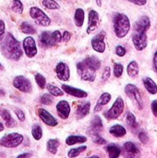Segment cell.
Returning a JSON list of instances; mask_svg holds the SVG:
<instances>
[{"label": "cell", "instance_id": "cell-1", "mask_svg": "<svg viewBox=\"0 0 157 158\" xmlns=\"http://www.w3.org/2000/svg\"><path fill=\"white\" fill-rule=\"evenodd\" d=\"M150 26L151 20L147 16H143L136 21L134 25V32L132 34V42L136 50L142 51L147 46L148 40L146 31L149 30Z\"/></svg>", "mask_w": 157, "mask_h": 158}, {"label": "cell", "instance_id": "cell-2", "mask_svg": "<svg viewBox=\"0 0 157 158\" xmlns=\"http://www.w3.org/2000/svg\"><path fill=\"white\" fill-rule=\"evenodd\" d=\"M1 51L6 58L11 60L18 61L22 56L20 43L10 32L6 33V37L2 40Z\"/></svg>", "mask_w": 157, "mask_h": 158}, {"label": "cell", "instance_id": "cell-3", "mask_svg": "<svg viewBox=\"0 0 157 158\" xmlns=\"http://www.w3.org/2000/svg\"><path fill=\"white\" fill-rule=\"evenodd\" d=\"M114 31L118 38L125 37L130 29V21L128 16L122 13H117L113 18Z\"/></svg>", "mask_w": 157, "mask_h": 158}, {"label": "cell", "instance_id": "cell-4", "mask_svg": "<svg viewBox=\"0 0 157 158\" xmlns=\"http://www.w3.org/2000/svg\"><path fill=\"white\" fill-rule=\"evenodd\" d=\"M62 41V35L59 31H43L40 35V44L43 47H51Z\"/></svg>", "mask_w": 157, "mask_h": 158}, {"label": "cell", "instance_id": "cell-5", "mask_svg": "<svg viewBox=\"0 0 157 158\" xmlns=\"http://www.w3.org/2000/svg\"><path fill=\"white\" fill-rule=\"evenodd\" d=\"M23 142V136L17 132H12L5 135L0 139V145L6 148H15L21 144Z\"/></svg>", "mask_w": 157, "mask_h": 158}, {"label": "cell", "instance_id": "cell-6", "mask_svg": "<svg viewBox=\"0 0 157 158\" xmlns=\"http://www.w3.org/2000/svg\"><path fill=\"white\" fill-rule=\"evenodd\" d=\"M30 16L32 18V19L34 20V22L37 25H40V26H43V27H47L51 23L50 18L42 9H40L39 7H36V6L31 7Z\"/></svg>", "mask_w": 157, "mask_h": 158}, {"label": "cell", "instance_id": "cell-7", "mask_svg": "<svg viewBox=\"0 0 157 158\" xmlns=\"http://www.w3.org/2000/svg\"><path fill=\"white\" fill-rule=\"evenodd\" d=\"M77 69L81 80L87 81H94L96 77V70L90 68L84 61L79 62L77 64Z\"/></svg>", "mask_w": 157, "mask_h": 158}, {"label": "cell", "instance_id": "cell-8", "mask_svg": "<svg viewBox=\"0 0 157 158\" xmlns=\"http://www.w3.org/2000/svg\"><path fill=\"white\" fill-rule=\"evenodd\" d=\"M125 93L137 105L139 109L143 108V101L142 99L141 93H140V91H139V89H138V87L136 85L131 84V83L127 84L126 87H125Z\"/></svg>", "mask_w": 157, "mask_h": 158}, {"label": "cell", "instance_id": "cell-9", "mask_svg": "<svg viewBox=\"0 0 157 158\" xmlns=\"http://www.w3.org/2000/svg\"><path fill=\"white\" fill-rule=\"evenodd\" d=\"M124 110V101L121 97H118L117 100L114 102L111 108L105 113V117L107 119H117Z\"/></svg>", "mask_w": 157, "mask_h": 158}, {"label": "cell", "instance_id": "cell-10", "mask_svg": "<svg viewBox=\"0 0 157 158\" xmlns=\"http://www.w3.org/2000/svg\"><path fill=\"white\" fill-rule=\"evenodd\" d=\"M13 86L22 93H31L32 89L31 81L24 76H17L13 81Z\"/></svg>", "mask_w": 157, "mask_h": 158}, {"label": "cell", "instance_id": "cell-11", "mask_svg": "<svg viewBox=\"0 0 157 158\" xmlns=\"http://www.w3.org/2000/svg\"><path fill=\"white\" fill-rule=\"evenodd\" d=\"M105 32L103 31L97 35H95L92 40V46L94 51L98 53H104L105 50Z\"/></svg>", "mask_w": 157, "mask_h": 158}, {"label": "cell", "instance_id": "cell-12", "mask_svg": "<svg viewBox=\"0 0 157 158\" xmlns=\"http://www.w3.org/2000/svg\"><path fill=\"white\" fill-rule=\"evenodd\" d=\"M23 48L28 57H33L37 55V47L35 41L32 37L28 36L23 41Z\"/></svg>", "mask_w": 157, "mask_h": 158}, {"label": "cell", "instance_id": "cell-13", "mask_svg": "<svg viewBox=\"0 0 157 158\" xmlns=\"http://www.w3.org/2000/svg\"><path fill=\"white\" fill-rule=\"evenodd\" d=\"M56 74L58 80L62 81H67L69 80L70 71L68 66L64 62H59L56 66Z\"/></svg>", "mask_w": 157, "mask_h": 158}, {"label": "cell", "instance_id": "cell-14", "mask_svg": "<svg viewBox=\"0 0 157 158\" xmlns=\"http://www.w3.org/2000/svg\"><path fill=\"white\" fill-rule=\"evenodd\" d=\"M37 114H38L39 118L42 119V121L44 124H46L47 126L56 127L58 124L56 118L54 116H52L48 111H46L45 109H43V108H39L37 110Z\"/></svg>", "mask_w": 157, "mask_h": 158}, {"label": "cell", "instance_id": "cell-15", "mask_svg": "<svg viewBox=\"0 0 157 158\" xmlns=\"http://www.w3.org/2000/svg\"><path fill=\"white\" fill-rule=\"evenodd\" d=\"M62 90H63V92L67 93L68 94L74 96V97H77V98H86L88 96V94L85 91L72 87V86H69V85H67V84L62 85Z\"/></svg>", "mask_w": 157, "mask_h": 158}, {"label": "cell", "instance_id": "cell-16", "mask_svg": "<svg viewBox=\"0 0 157 158\" xmlns=\"http://www.w3.org/2000/svg\"><path fill=\"white\" fill-rule=\"evenodd\" d=\"M56 112H57V115L59 116V118H61L63 119H67L70 114L69 104L65 100L58 102L56 105Z\"/></svg>", "mask_w": 157, "mask_h": 158}, {"label": "cell", "instance_id": "cell-17", "mask_svg": "<svg viewBox=\"0 0 157 158\" xmlns=\"http://www.w3.org/2000/svg\"><path fill=\"white\" fill-rule=\"evenodd\" d=\"M99 21V14L94 10L91 9L89 11V19H88V27H87V33H91L94 31L98 26Z\"/></svg>", "mask_w": 157, "mask_h": 158}, {"label": "cell", "instance_id": "cell-18", "mask_svg": "<svg viewBox=\"0 0 157 158\" xmlns=\"http://www.w3.org/2000/svg\"><path fill=\"white\" fill-rule=\"evenodd\" d=\"M110 100H111V94H108V93H104V94H102L101 96H100L99 99H98V102H97L95 107H94V112H95V113H96V112H99V111L102 109V107H103L104 106H105V105H107V104L109 103Z\"/></svg>", "mask_w": 157, "mask_h": 158}, {"label": "cell", "instance_id": "cell-19", "mask_svg": "<svg viewBox=\"0 0 157 158\" xmlns=\"http://www.w3.org/2000/svg\"><path fill=\"white\" fill-rule=\"evenodd\" d=\"M0 116L6 122V126L7 128H12L16 126V121L12 118L11 114L6 109H0Z\"/></svg>", "mask_w": 157, "mask_h": 158}, {"label": "cell", "instance_id": "cell-20", "mask_svg": "<svg viewBox=\"0 0 157 158\" xmlns=\"http://www.w3.org/2000/svg\"><path fill=\"white\" fill-rule=\"evenodd\" d=\"M143 85H144L145 89L148 91V93H150L151 94H157V84L150 77H145L143 79Z\"/></svg>", "mask_w": 157, "mask_h": 158}, {"label": "cell", "instance_id": "cell-21", "mask_svg": "<svg viewBox=\"0 0 157 158\" xmlns=\"http://www.w3.org/2000/svg\"><path fill=\"white\" fill-rule=\"evenodd\" d=\"M109 132L110 134H112L114 137H117V138H121V137H124L127 133V131L126 129L121 126V125H114L110 128L109 130Z\"/></svg>", "mask_w": 157, "mask_h": 158}, {"label": "cell", "instance_id": "cell-22", "mask_svg": "<svg viewBox=\"0 0 157 158\" xmlns=\"http://www.w3.org/2000/svg\"><path fill=\"white\" fill-rule=\"evenodd\" d=\"M87 138L81 135H70L66 139V143L68 145H74L76 143H86Z\"/></svg>", "mask_w": 157, "mask_h": 158}, {"label": "cell", "instance_id": "cell-23", "mask_svg": "<svg viewBox=\"0 0 157 158\" xmlns=\"http://www.w3.org/2000/svg\"><path fill=\"white\" fill-rule=\"evenodd\" d=\"M90 108H91V103L90 102H86V103L81 105L77 109L78 118H82L86 117L90 112Z\"/></svg>", "mask_w": 157, "mask_h": 158}, {"label": "cell", "instance_id": "cell-24", "mask_svg": "<svg viewBox=\"0 0 157 158\" xmlns=\"http://www.w3.org/2000/svg\"><path fill=\"white\" fill-rule=\"evenodd\" d=\"M139 70H140V68H139V65L136 61L130 62V64L127 67V72L130 78L137 77V75L139 74Z\"/></svg>", "mask_w": 157, "mask_h": 158}, {"label": "cell", "instance_id": "cell-25", "mask_svg": "<svg viewBox=\"0 0 157 158\" xmlns=\"http://www.w3.org/2000/svg\"><path fill=\"white\" fill-rule=\"evenodd\" d=\"M90 68H92L94 70H98L101 68V61L95 57V56H89L86 59L83 60Z\"/></svg>", "mask_w": 157, "mask_h": 158}, {"label": "cell", "instance_id": "cell-26", "mask_svg": "<svg viewBox=\"0 0 157 158\" xmlns=\"http://www.w3.org/2000/svg\"><path fill=\"white\" fill-rule=\"evenodd\" d=\"M106 150V153L108 154V156L110 158H117L120 156V148L118 146V145H115V144H109L106 146L105 148Z\"/></svg>", "mask_w": 157, "mask_h": 158}, {"label": "cell", "instance_id": "cell-27", "mask_svg": "<svg viewBox=\"0 0 157 158\" xmlns=\"http://www.w3.org/2000/svg\"><path fill=\"white\" fill-rule=\"evenodd\" d=\"M74 22L76 26L81 27L84 22V10L82 8H77L74 14Z\"/></svg>", "mask_w": 157, "mask_h": 158}, {"label": "cell", "instance_id": "cell-28", "mask_svg": "<svg viewBox=\"0 0 157 158\" xmlns=\"http://www.w3.org/2000/svg\"><path fill=\"white\" fill-rule=\"evenodd\" d=\"M60 143H59V141L56 140V139H51L47 142V144H46V148H47V151L53 155H56V152H57V149L59 147Z\"/></svg>", "mask_w": 157, "mask_h": 158}, {"label": "cell", "instance_id": "cell-29", "mask_svg": "<svg viewBox=\"0 0 157 158\" xmlns=\"http://www.w3.org/2000/svg\"><path fill=\"white\" fill-rule=\"evenodd\" d=\"M91 128L94 132H99L103 130V122L99 116H95L91 123Z\"/></svg>", "mask_w": 157, "mask_h": 158}, {"label": "cell", "instance_id": "cell-30", "mask_svg": "<svg viewBox=\"0 0 157 158\" xmlns=\"http://www.w3.org/2000/svg\"><path fill=\"white\" fill-rule=\"evenodd\" d=\"M123 147H124L125 151H126L128 154H130V155H138V154L140 153V150H139L138 146H137L135 143H131V142H127V143H125Z\"/></svg>", "mask_w": 157, "mask_h": 158}, {"label": "cell", "instance_id": "cell-31", "mask_svg": "<svg viewBox=\"0 0 157 158\" xmlns=\"http://www.w3.org/2000/svg\"><path fill=\"white\" fill-rule=\"evenodd\" d=\"M127 125H128L129 128H130V130H132V131H135V130L138 129V123H137V121H136V118H135V116H134L132 113H130V112H129V113L127 114Z\"/></svg>", "mask_w": 157, "mask_h": 158}, {"label": "cell", "instance_id": "cell-32", "mask_svg": "<svg viewBox=\"0 0 157 158\" xmlns=\"http://www.w3.org/2000/svg\"><path fill=\"white\" fill-rule=\"evenodd\" d=\"M46 88H47V91L49 92V94L55 97H59L64 94V93H63V91H61V89H59L58 87H56L53 84H47Z\"/></svg>", "mask_w": 157, "mask_h": 158}, {"label": "cell", "instance_id": "cell-33", "mask_svg": "<svg viewBox=\"0 0 157 158\" xmlns=\"http://www.w3.org/2000/svg\"><path fill=\"white\" fill-rule=\"evenodd\" d=\"M20 30L23 33H26V34H34L36 33V30L34 29V27L32 25H31L30 23L28 22H22L21 25H20Z\"/></svg>", "mask_w": 157, "mask_h": 158}, {"label": "cell", "instance_id": "cell-34", "mask_svg": "<svg viewBox=\"0 0 157 158\" xmlns=\"http://www.w3.org/2000/svg\"><path fill=\"white\" fill-rule=\"evenodd\" d=\"M31 135L33 137L34 140L39 141L42 139L43 137V130L39 125H33L32 129H31Z\"/></svg>", "mask_w": 157, "mask_h": 158}, {"label": "cell", "instance_id": "cell-35", "mask_svg": "<svg viewBox=\"0 0 157 158\" xmlns=\"http://www.w3.org/2000/svg\"><path fill=\"white\" fill-rule=\"evenodd\" d=\"M42 4L45 8L50 9V10H55V9L60 8V6L55 0H43Z\"/></svg>", "mask_w": 157, "mask_h": 158}, {"label": "cell", "instance_id": "cell-36", "mask_svg": "<svg viewBox=\"0 0 157 158\" xmlns=\"http://www.w3.org/2000/svg\"><path fill=\"white\" fill-rule=\"evenodd\" d=\"M86 149H87V146H86V145L80 146V147H78V148H73V149H71V150H69V151H68V156L70 158L76 157V156H80L82 152H84Z\"/></svg>", "mask_w": 157, "mask_h": 158}, {"label": "cell", "instance_id": "cell-37", "mask_svg": "<svg viewBox=\"0 0 157 158\" xmlns=\"http://www.w3.org/2000/svg\"><path fill=\"white\" fill-rule=\"evenodd\" d=\"M11 9L18 14H21L23 12V4L21 3L20 0H13Z\"/></svg>", "mask_w": 157, "mask_h": 158}, {"label": "cell", "instance_id": "cell-38", "mask_svg": "<svg viewBox=\"0 0 157 158\" xmlns=\"http://www.w3.org/2000/svg\"><path fill=\"white\" fill-rule=\"evenodd\" d=\"M35 81L41 89H44L46 87V80L42 74L40 73L35 74Z\"/></svg>", "mask_w": 157, "mask_h": 158}, {"label": "cell", "instance_id": "cell-39", "mask_svg": "<svg viewBox=\"0 0 157 158\" xmlns=\"http://www.w3.org/2000/svg\"><path fill=\"white\" fill-rule=\"evenodd\" d=\"M123 65L120 64V63H115L114 65V75L117 77V78H119L122 76V73H123Z\"/></svg>", "mask_w": 157, "mask_h": 158}, {"label": "cell", "instance_id": "cell-40", "mask_svg": "<svg viewBox=\"0 0 157 158\" xmlns=\"http://www.w3.org/2000/svg\"><path fill=\"white\" fill-rule=\"evenodd\" d=\"M41 103L44 106H49L53 103V97L48 94H44L41 96V99H40Z\"/></svg>", "mask_w": 157, "mask_h": 158}, {"label": "cell", "instance_id": "cell-41", "mask_svg": "<svg viewBox=\"0 0 157 158\" xmlns=\"http://www.w3.org/2000/svg\"><path fill=\"white\" fill-rule=\"evenodd\" d=\"M93 142H94L95 143H97V144H105V143H106V141H105V139H103L101 136H99V135L97 134V132H95V133L93 134Z\"/></svg>", "mask_w": 157, "mask_h": 158}, {"label": "cell", "instance_id": "cell-42", "mask_svg": "<svg viewBox=\"0 0 157 158\" xmlns=\"http://www.w3.org/2000/svg\"><path fill=\"white\" fill-rule=\"evenodd\" d=\"M14 112H15L17 118H19V120L20 122H23V121L25 120V114H24V112H23L22 110H20V109H19V108H15V109H14Z\"/></svg>", "mask_w": 157, "mask_h": 158}, {"label": "cell", "instance_id": "cell-43", "mask_svg": "<svg viewBox=\"0 0 157 158\" xmlns=\"http://www.w3.org/2000/svg\"><path fill=\"white\" fill-rule=\"evenodd\" d=\"M111 75V69L109 67H106L105 69H104V72H103V75H102V80L105 81H107L109 79Z\"/></svg>", "mask_w": 157, "mask_h": 158}, {"label": "cell", "instance_id": "cell-44", "mask_svg": "<svg viewBox=\"0 0 157 158\" xmlns=\"http://www.w3.org/2000/svg\"><path fill=\"white\" fill-rule=\"evenodd\" d=\"M116 54H117L118 56L122 57V56H124L126 55V49H125L122 45H118V46L116 47Z\"/></svg>", "mask_w": 157, "mask_h": 158}, {"label": "cell", "instance_id": "cell-45", "mask_svg": "<svg viewBox=\"0 0 157 158\" xmlns=\"http://www.w3.org/2000/svg\"><path fill=\"white\" fill-rule=\"evenodd\" d=\"M5 32H6V24L4 20L0 19V42L4 39Z\"/></svg>", "mask_w": 157, "mask_h": 158}, {"label": "cell", "instance_id": "cell-46", "mask_svg": "<svg viewBox=\"0 0 157 158\" xmlns=\"http://www.w3.org/2000/svg\"><path fill=\"white\" fill-rule=\"evenodd\" d=\"M138 137H139V140L141 141V143H146L148 142V140H149L148 135H147L146 132H144V131H141V132L139 133Z\"/></svg>", "mask_w": 157, "mask_h": 158}, {"label": "cell", "instance_id": "cell-47", "mask_svg": "<svg viewBox=\"0 0 157 158\" xmlns=\"http://www.w3.org/2000/svg\"><path fill=\"white\" fill-rule=\"evenodd\" d=\"M70 38H71L70 32L68 31H65L64 33H63V35H62V40H63L64 42H68V41L70 40Z\"/></svg>", "mask_w": 157, "mask_h": 158}, {"label": "cell", "instance_id": "cell-48", "mask_svg": "<svg viewBox=\"0 0 157 158\" xmlns=\"http://www.w3.org/2000/svg\"><path fill=\"white\" fill-rule=\"evenodd\" d=\"M130 3H133L137 6H144L147 3V0H128Z\"/></svg>", "mask_w": 157, "mask_h": 158}, {"label": "cell", "instance_id": "cell-49", "mask_svg": "<svg viewBox=\"0 0 157 158\" xmlns=\"http://www.w3.org/2000/svg\"><path fill=\"white\" fill-rule=\"evenodd\" d=\"M151 108H152V112L153 114L157 117V100H155L152 102V105H151Z\"/></svg>", "mask_w": 157, "mask_h": 158}, {"label": "cell", "instance_id": "cell-50", "mask_svg": "<svg viewBox=\"0 0 157 158\" xmlns=\"http://www.w3.org/2000/svg\"><path fill=\"white\" fill-rule=\"evenodd\" d=\"M153 67H154V70L157 72V51L155 54V56H154V61H153Z\"/></svg>", "mask_w": 157, "mask_h": 158}, {"label": "cell", "instance_id": "cell-51", "mask_svg": "<svg viewBox=\"0 0 157 158\" xmlns=\"http://www.w3.org/2000/svg\"><path fill=\"white\" fill-rule=\"evenodd\" d=\"M28 156H31V154H22V155H19L18 157H28Z\"/></svg>", "mask_w": 157, "mask_h": 158}, {"label": "cell", "instance_id": "cell-52", "mask_svg": "<svg viewBox=\"0 0 157 158\" xmlns=\"http://www.w3.org/2000/svg\"><path fill=\"white\" fill-rule=\"evenodd\" d=\"M4 131V125L0 122V131Z\"/></svg>", "mask_w": 157, "mask_h": 158}, {"label": "cell", "instance_id": "cell-53", "mask_svg": "<svg viewBox=\"0 0 157 158\" xmlns=\"http://www.w3.org/2000/svg\"><path fill=\"white\" fill-rule=\"evenodd\" d=\"M3 69V66L1 65V63H0V69Z\"/></svg>", "mask_w": 157, "mask_h": 158}]
</instances>
